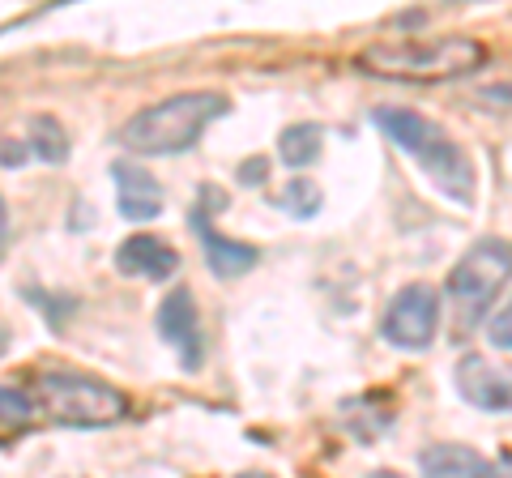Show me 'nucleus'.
<instances>
[{"label": "nucleus", "mask_w": 512, "mask_h": 478, "mask_svg": "<svg viewBox=\"0 0 512 478\" xmlns=\"http://www.w3.org/2000/svg\"><path fill=\"white\" fill-rule=\"evenodd\" d=\"M376 124L380 133L402 146L414 163L423 167V175L440 188L448 201L457 205H474L478 193V180H474V167H470V154L448 137L440 124H431L419 111H406V107H376Z\"/></svg>", "instance_id": "1"}, {"label": "nucleus", "mask_w": 512, "mask_h": 478, "mask_svg": "<svg viewBox=\"0 0 512 478\" xmlns=\"http://www.w3.org/2000/svg\"><path fill=\"white\" fill-rule=\"evenodd\" d=\"M227 99L222 94H171V99L154 103L146 111L124 120L120 146L133 154H180L188 146H197V137L205 133V124L227 116Z\"/></svg>", "instance_id": "2"}, {"label": "nucleus", "mask_w": 512, "mask_h": 478, "mask_svg": "<svg viewBox=\"0 0 512 478\" xmlns=\"http://www.w3.org/2000/svg\"><path fill=\"white\" fill-rule=\"evenodd\" d=\"M487 65V47L474 39H402L376 43L359 56V69L380 77H402V82H448L466 77Z\"/></svg>", "instance_id": "3"}, {"label": "nucleus", "mask_w": 512, "mask_h": 478, "mask_svg": "<svg viewBox=\"0 0 512 478\" xmlns=\"http://www.w3.org/2000/svg\"><path fill=\"white\" fill-rule=\"evenodd\" d=\"M35 406L60 427H111L124 419L128 397L99 376L52 368L35 376Z\"/></svg>", "instance_id": "4"}, {"label": "nucleus", "mask_w": 512, "mask_h": 478, "mask_svg": "<svg viewBox=\"0 0 512 478\" xmlns=\"http://www.w3.org/2000/svg\"><path fill=\"white\" fill-rule=\"evenodd\" d=\"M508 278H512V244L495 235L478 239L448 274V304H453L457 333H470L487 321L495 295L508 286Z\"/></svg>", "instance_id": "5"}, {"label": "nucleus", "mask_w": 512, "mask_h": 478, "mask_svg": "<svg viewBox=\"0 0 512 478\" xmlns=\"http://www.w3.org/2000/svg\"><path fill=\"white\" fill-rule=\"evenodd\" d=\"M440 329V295L427 282H410L393 295L389 312H384V342L397 350H427Z\"/></svg>", "instance_id": "6"}, {"label": "nucleus", "mask_w": 512, "mask_h": 478, "mask_svg": "<svg viewBox=\"0 0 512 478\" xmlns=\"http://www.w3.org/2000/svg\"><path fill=\"white\" fill-rule=\"evenodd\" d=\"M457 393L478 410H491V414L512 410V376L491 368L483 355H466L457 363Z\"/></svg>", "instance_id": "7"}, {"label": "nucleus", "mask_w": 512, "mask_h": 478, "mask_svg": "<svg viewBox=\"0 0 512 478\" xmlns=\"http://www.w3.org/2000/svg\"><path fill=\"white\" fill-rule=\"evenodd\" d=\"M116 265H120V274H133L146 282H167V278H175V269H180V252L163 244L158 235H128L116 252Z\"/></svg>", "instance_id": "8"}, {"label": "nucleus", "mask_w": 512, "mask_h": 478, "mask_svg": "<svg viewBox=\"0 0 512 478\" xmlns=\"http://www.w3.org/2000/svg\"><path fill=\"white\" fill-rule=\"evenodd\" d=\"M158 333L180 350L184 368H197L201 363V321H197V304H192L188 291H175L163 299V308H158Z\"/></svg>", "instance_id": "9"}, {"label": "nucleus", "mask_w": 512, "mask_h": 478, "mask_svg": "<svg viewBox=\"0 0 512 478\" xmlns=\"http://www.w3.org/2000/svg\"><path fill=\"white\" fill-rule=\"evenodd\" d=\"M111 180H116V193H120V214L128 222H146V218H158L163 214V188H158V180L137 167V163H116L111 167Z\"/></svg>", "instance_id": "10"}, {"label": "nucleus", "mask_w": 512, "mask_h": 478, "mask_svg": "<svg viewBox=\"0 0 512 478\" xmlns=\"http://www.w3.org/2000/svg\"><path fill=\"white\" fill-rule=\"evenodd\" d=\"M192 227H197L201 244H205V257H210V269H214L218 278H244L248 269H256V261H261V252H256V248L235 244V239H222L214 231L210 214H205V205L192 210Z\"/></svg>", "instance_id": "11"}, {"label": "nucleus", "mask_w": 512, "mask_h": 478, "mask_svg": "<svg viewBox=\"0 0 512 478\" xmlns=\"http://www.w3.org/2000/svg\"><path fill=\"white\" fill-rule=\"evenodd\" d=\"M419 470L431 478H487V474H495L491 461L483 453L466 449V444H436V449H427L419 457Z\"/></svg>", "instance_id": "12"}, {"label": "nucleus", "mask_w": 512, "mask_h": 478, "mask_svg": "<svg viewBox=\"0 0 512 478\" xmlns=\"http://www.w3.org/2000/svg\"><path fill=\"white\" fill-rule=\"evenodd\" d=\"M278 150L286 158V167H312L316 154H320V129L316 124H295V129H286Z\"/></svg>", "instance_id": "13"}, {"label": "nucleus", "mask_w": 512, "mask_h": 478, "mask_svg": "<svg viewBox=\"0 0 512 478\" xmlns=\"http://www.w3.org/2000/svg\"><path fill=\"white\" fill-rule=\"evenodd\" d=\"M30 129H35V133H26L30 137V154H39L43 163H64V158H69V141H64L60 124L52 116H35L30 120Z\"/></svg>", "instance_id": "14"}, {"label": "nucleus", "mask_w": 512, "mask_h": 478, "mask_svg": "<svg viewBox=\"0 0 512 478\" xmlns=\"http://www.w3.org/2000/svg\"><path fill=\"white\" fill-rule=\"evenodd\" d=\"M320 201H325V197H320V188L312 180H291V184H286V193L278 197V205L291 218H312L320 210Z\"/></svg>", "instance_id": "15"}, {"label": "nucleus", "mask_w": 512, "mask_h": 478, "mask_svg": "<svg viewBox=\"0 0 512 478\" xmlns=\"http://www.w3.org/2000/svg\"><path fill=\"white\" fill-rule=\"evenodd\" d=\"M35 419V397L22 389H0V427H30Z\"/></svg>", "instance_id": "16"}, {"label": "nucleus", "mask_w": 512, "mask_h": 478, "mask_svg": "<svg viewBox=\"0 0 512 478\" xmlns=\"http://www.w3.org/2000/svg\"><path fill=\"white\" fill-rule=\"evenodd\" d=\"M487 342L500 346V350H512V299L487 321Z\"/></svg>", "instance_id": "17"}, {"label": "nucleus", "mask_w": 512, "mask_h": 478, "mask_svg": "<svg viewBox=\"0 0 512 478\" xmlns=\"http://www.w3.org/2000/svg\"><path fill=\"white\" fill-rule=\"evenodd\" d=\"M265 175H269L265 158H248L244 171H239V180H244V184H265Z\"/></svg>", "instance_id": "18"}, {"label": "nucleus", "mask_w": 512, "mask_h": 478, "mask_svg": "<svg viewBox=\"0 0 512 478\" xmlns=\"http://www.w3.org/2000/svg\"><path fill=\"white\" fill-rule=\"evenodd\" d=\"M5 239H9V214H5V201H0V248H5Z\"/></svg>", "instance_id": "19"}, {"label": "nucleus", "mask_w": 512, "mask_h": 478, "mask_svg": "<svg viewBox=\"0 0 512 478\" xmlns=\"http://www.w3.org/2000/svg\"><path fill=\"white\" fill-rule=\"evenodd\" d=\"M0 355H5V338H0Z\"/></svg>", "instance_id": "20"}]
</instances>
